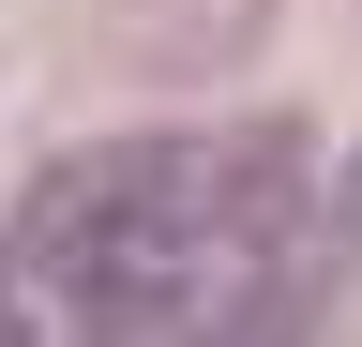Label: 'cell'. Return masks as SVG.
Segmentation results:
<instances>
[{
    "instance_id": "6da1fadb",
    "label": "cell",
    "mask_w": 362,
    "mask_h": 347,
    "mask_svg": "<svg viewBox=\"0 0 362 347\" xmlns=\"http://www.w3.org/2000/svg\"><path fill=\"white\" fill-rule=\"evenodd\" d=\"M317 287V151L287 121L90 136L0 211V347H287Z\"/></svg>"
}]
</instances>
